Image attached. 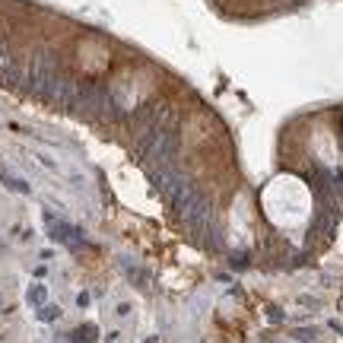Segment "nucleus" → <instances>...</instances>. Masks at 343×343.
Instances as JSON below:
<instances>
[{
    "mask_svg": "<svg viewBox=\"0 0 343 343\" xmlns=\"http://www.w3.org/2000/svg\"><path fill=\"white\" fill-rule=\"evenodd\" d=\"M25 296H29L32 305H41V302H45V289H41V286H29V293H25Z\"/></svg>",
    "mask_w": 343,
    "mask_h": 343,
    "instance_id": "nucleus-3",
    "label": "nucleus"
},
{
    "mask_svg": "<svg viewBox=\"0 0 343 343\" xmlns=\"http://www.w3.org/2000/svg\"><path fill=\"white\" fill-rule=\"evenodd\" d=\"M0 181H3L10 191H19V194H29V184H22V181H13L10 175H0Z\"/></svg>",
    "mask_w": 343,
    "mask_h": 343,
    "instance_id": "nucleus-2",
    "label": "nucleus"
},
{
    "mask_svg": "<svg viewBox=\"0 0 343 343\" xmlns=\"http://www.w3.org/2000/svg\"><path fill=\"white\" fill-rule=\"evenodd\" d=\"M147 343H156V337H153V340H147Z\"/></svg>",
    "mask_w": 343,
    "mask_h": 343,
    "instance_id": "nucleus-5",
    "label": "nucleus"
},
{
    "mask_svg": "<svg viewBox=\"0 0 343 343\" xmlns=\"http://www.w3.org/2000/svg\"><path fill=\"white\" fill-rule=\"evenodd\" d=\"M73 340H80V343H92V340H96V328H92V324H83V328L73 334Z\"/></svg>",
    "mask_w": 343,
    "mask_h": 343,
    "instance_id": "nucleus-1",
    "label": "nucleus"
},
{
    "mask_svg": "<svg viewBox=\"0 0 343 343\" xmlns=\"http://www.w3.org/2000/svg\"><path fill=\"white\" fill-rule=\"evenodd\" d=\"M41 321H57V318H61V308H57V305H51V308H41Z\"/></svg>",
    "mask_w": 343,
    "mask_h": 343,
    "instance_id": "nucleus-4",
    "label": "nucleus"
}]
</instances>
